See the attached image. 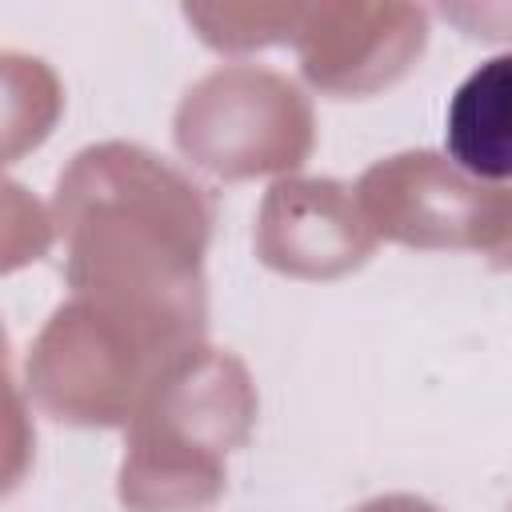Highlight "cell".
<instances>
[{
    "label": "cell",
    "mask_w": 512,
    "mask_h": 512,
    "mask_svg": "<svg viewBox=\"0 0 512 512\" xmlns=\"http://www.w3.org/2000/svg\"><path fill=\"white\" fill-rule=\"evenodd\" d=\"M444 152L480 180H512V52L484 60L452 92Z\"/></svg>",
    "instance_id": "6da1fadb"
}]
</instances>
